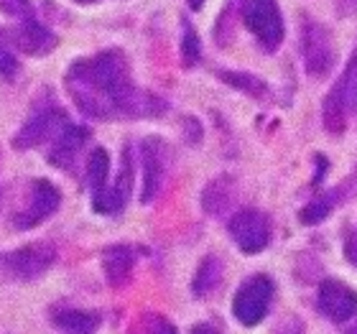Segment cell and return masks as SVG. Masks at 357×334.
<instances>
[{"label": "cell", "instance_id": "cell-28", "mask_svg": "<svg viewBox=\"0 0 357 334\" xmlns=\"http://www.w3.org/2000/svg\"><path fill=\"white\" fill-rule=\"evenodd\" d=\"M75 3H79V6H92V3H100V0H75Z\"/></svg>", "mask_w": 357, "mask_h": 334}, {"label": "cell", "instance_id": "cell-12", "mask_svg": "<svg viewBox=\"0 0 357 334\" xmlns=\"http://www.w3.org/2000/svg\"><path fill=\"white\" fill-rule=\"evenodd\" d=\"M141 158H143V192L141 202L151 204L156 199V194L161 192L166 176V161H169V149L164 141L158 138H149L141 143Z\"/></svg>", "mask_w": 357, "mask_h": 334}, {"label": "cell", "instance_id": "cell-17", "mask_svg": "<svg viewBox=\"0 0 357 334\" xmlns=\"http://www.w3.org/2000/svg\"><path fill=\"white\" fill-rule=\"evenodd\" d=\"M52 321L67 332H95L100 327V314L87 309H72V306H56L52 309Z\"/></svg>", "mask_w": 357, "mask_h": 334}, {"label": "cell", "instance_id": "cell-9", "mask_svg": "<svg viewBox=\"0 0 357 334\" xmlns=\"http://www.w3.org/2000/svg\"><path fill=\"white\" fill-rule=\"evenodd\" d=\"M301 54H304V67L312 77H327L335 67V46L329 38V31L317 21L304 23V36H301Z\"/></svg>", "mask_w": 357, "mask_h": 334}, {"label": "cell", "instance_id": "cell-5", "mask_svg": "<svg viewBox=\"0 0 357 334\" xmlns=\"http://www.w3.org/2000/svg\"><path fill=\"white\" fill-rule=\"evenodd\" d=\"M69 123L67 112L59 105L46 103L38 110L31 112V118L23 123L13 135V149L15 151H31L41 146V143L52 141L59 135V130Z\"/></svg>", "mask_w": 357, "mask_h": 334}, {"label": "cell", "instance_id": "cell-15", "mask_svg": "<svg viewBox=\"0 0 357 334\" xmlns=\"http://www.w3.org/2000/svg\"><path fill=\"white\" fill-rule=\"evenodd\" d=\"M135 268V250L130 245H110L102 250V271L112 289H123L130 283Z\"/></svg>", "mask_w": 357, "mask_h": 334}, {"label": "cell", "instance_id": "cell-16", "mask_svg": "<svg viewBox=\"0 0 357 334\" xmlns=\"http://www.w3.org/2000/svg\"><path fill=\"white\" fill-rule=\"evenodd\" d=\"M232 199H235V181L230 176H220L215 181H209L207 189L202 192V207L212 217L227 215Z\"/></svg>", "mask_w": 357, "mask_h": 334}, {"label": "cell", "instance_id": "cell-26", "mask_svg": "<svg viewBox=\"0 0 357 334\" xmlns=\"http://www.w3.org/2000/svg\"><path fill=\"white\" fill-rule=\"evenodd\" d=\"M344 255H347V260L350 263H355L357 266V230L350 235V240H347V245H344Z\"/></svg>", "mask_w": 357, "mask_h": 334}, {"label": "cell", "instance_id": "cell-4", "mask_svg": "<svg viewBox=\"0 0 357 334\" xmlns=\"http://www.w3.org/2000/svg\"><path fill=\"white\" fill-rule=\"evenodd\" d=\"M357 110V56L350 61V67L344 72L337 84L329 89L324 100V128L332 135L344 133L347 120Z\"/></svg>", "mask_w": 357, "mask_h": 334}, {"label": "cell", "instance_id": "cell-11", "mask_svg": "<svg viewBox=\"0 0 357 334\" xmlns=\"http://www.w3.org/2000/svg\"><path fill=\"white\" fill-rule=\"evenodd\" d=\"M319 312L327 317L329 321H350L357 314V294L347 286V283L337 281V278H327L319 286V296H317Z\"/></svg>", "mask_w": 357, "mask_h": 334}, {"label": "cell", "instance_id": "cell-8", "mask_svg": "<svg viewBox=\"0 0 357 334\" xmlns=\"http://www.w3.org/2000/svg\"><path fill=\"white\" fill-rule=\"evenodd\" d=\"M227 230L232 243L248 255L261 252L271 243V222L261 209H240L238 215L230 217Z\"/></svg>", "mask_w": 357, "mask_h": 334}, {"label": "cell", "instance_id": "cell-27", "mask_svg": "<svg viewBox=\"0 0 357 334\" xmlns=\"http://www.w3.org/2000/svg\"><path fill=\"white\" fill-rule=\"evenodd\" d=\"M186 3H189V8H192V10H199V8L204 6V0H186Z\"/></svg>", "mask_w": 357, "mask_h": 334}, {"label": "cell", "instance_id": "cell-6", "mask_svg": "<svg viewBox=\"0 0 357 334\" xmlns=\"http://www.w3.org/2000/svg\"><path fill=\"white\" fill-rule=\"evenodd\" d=\"M271 298H273L271 278L268 275H253L240 286L235 298H232V314L240 324L255 327L266 319L268 309H271Z\"/></svg>", "mask_w": 357, "mask_h": 334}, {"label": "cell", "instance_id": "cell-1", "mask_svg": "<svg viewBox=\"0 0 357 334\" xmlns=\"http://www.w3.org/2000/svg\"><path fill=\"white\" fill-rule=\"evenodd\" d=\"M64 84L77 107L97 120L158 118L166 110L161 97L135 87L126 54L118 49L75 61Z\"/></svg>", "mask_w": 357, "mask_h": 334}, {"label": "cell", "instance_id": "cell-22", "mask_svg": "<svg viewBox=\"0 0 357 334\" xmlns=\"http://www.w3.org/2000/svg\"><path fill=\"white\" fill-rule=\"evenodd\" d=\"M18 75V56H15V46L8 36V29H0V79L13 82Z\"/></svg>", "mask_w": 357, "mask_h": 334}, {"label": "cell", "instance_id": "cell-3", "mask_svg": "<svg viewBox=\"0 0 357 334\" xmlns=\"http://www.w3.org/2000/svg\"><path fill=\"white\" fill-rule=\"evenodd\" d=\"M240 18L266 52H275L283 41V18L275 0H238Z\"/></svg>", "mask_w": 357, "mask_h": 334}, {"label": "cell", "instance_id": "cell-19", "mask_svg": "<svg viewBox=\"0 0 357 334\" xmlns=\"http://www.w3.org/2000/svg\"><path fill=\"white\" fill-rule=\"evenodd\" d=\"M107 176H110V156L105 149H95L87 158V186L92 192V199L102 197L107 189Z\"/></svg>", "mask_w": 357, "mask_h": 334}, {"label": "cell", "instance_id": "cell-10", "mask_svg": "<svg viewBox=\"0 0 357 334\" xmlns=\"http://www.w3.org/2000/svg\"><path fill=\"white\" fill-rule=\"evenodd\" d=\"M8 36L13 41L15 52L26 54V56H49L59 44V36L52 29H46L41 21H36L33 15L23 18L13 29H8Z\"/></svg>", "mask_w": 357, "mask_h": 334}, {"label": "cell", "instance_id": "cell-7", "mask_svg": "<svg viewBox=\"0 0 357 334\" xmlns=\"http://www.w3.org/2000/svg\"><path fill=\"white\" fill-rule=\"evenodd\" d=\"M59 204H61L59 189L52 181H46V179H33L29 186L26 207L18 209L13 215V227L15 230H33L41 222H46L59 209Z\"/></svg>", "mask_w": 357, "mask_h": 334}, {"label": "cell", "instance_id": "cell-2", "mask_svg": "<svg viewBox=\"0 0 357 334\" xmlns=\"http://www.w3.org/2000/svg\"><path fill=\"white\" fill-rule=\"evenodd\" d=\"M56 250L49 243H31L15 250L0 252V278L8 281H36L54 266Z\"/></svg>", "mask_w": 357, "mask_h": 334}, {"label": "cell", "instance_id": "cell-23", "mask_svg": "<svg viewBox=\"0 0 357 334\" xmlns=\"http://www.w3.org/2000/svg\"><path fill=\"white\" fill-rule=\"evenodd\" d=\"M202 59V44L197 31L184 21V36H181V64L184 67H197Z\"/></svg>", "mask_w": 357, "mask_h": 334}, {"label": "cell", "instance_id": "cell-21", "mask_svg": "<svg viewBox=\"0 0 357 334\" xmlns=\"http://www.w3.org/2000/svg\"><path fill=\"white\" fill-rule=\"evenodd\" d=\"M337 204V194L329 192V194H321V197H314L304 209H301V222L304 225H319L324 222L332 212V207Z\"/></svg>", "mask_w": 357, "mask_h": 334}, {"label": "cell", "instance_id": "cell-18", "mask_svg": "<svg viewBox=\"0 0 357 334\" xmlns=\"http://www.w3.org/2000/svg\"><path fill=\"white\" fill-rule=\"evenodd\" d=\"M222 273H225L222 260L217 258V255H207V258L199 263L197 273H194L192 291L197 296H209V294L222 283Z\"/></svg>", "mask_w": 357, "mask_h": 334}, {"label": "cell", "instance_id": "cell-13", "mask_svg": "<svg viewBox=\"0 0 357 334\" xmlns=\"http://www.w3.org/2000/svg\"><path fill=\"white\" fill-rule=\"evenodd\" d=\"M130 189H133V153H130V146H126L115 184L107 186L102 197L92 199V207H95V212H102V215H118L120 209L126 207Z\"/></svg>", "mask_w": 357, "mask_h": 334}, {"label": "cell", "instance_id": "cell-14", "mask_svg": "<svg viewBox=\"0 0 357 334\" xmlns=\"http://www.w3.org/2000/svg\"><path fill=\"white\" fill-rule=\"evenodd\" d=\"M87 141H89L87 128L67 123V126L59 130V135L54 138V146H52V151H49V164L56 166V169L72 171L77 156L82 153L84 143Z\"/></svg>", "mask_w": 357, "mask_h": 334}, {"label": "cell", "instance_id": "cell-25", "mask_svg": "<svg viewBox=\"0 0 357 334\" xmlns=\"http://www.w3.org/2000/svg\"><path fill=\"white\" fill-rule=\"evenodd\" d=\"M335 8L340 15H352L357 13V0H335Z\"/></svg>", "mask_w": 357, "mask_h": 334}, {"label": "cell", "instance_id": "cell-24", "mask_svg": "<svg viewBox=\"0 0 357 334\" xmlns=\"http://www.w3.org/2000/svg\"><path fill=\"white\" fill-rule=\"evenodd\" d=\"M0 10L10 18H31L33 15V8H31V0H0Z\"/></svg>", "mask_w": 357, "mask_h": 334}, {"label": "cell", "instance_id": "cell-20", "mask_svg": "<svg viewBox=\"0 0 357 334\" xmlns=\"http://www.w3.org/2000/svg\"><path fill=\"white\" fill-rule=\"evenodd\" d=\"M217 77H220L222 82L230 84V87L248 92L250 97H261V100H266V97H268L266 82H261L255 75H248V72H220Z\"/></svg>", "mask_w": 357, "mask_h": 334}]
</instances>
